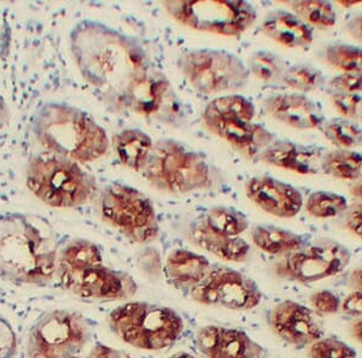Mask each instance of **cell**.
I'll return each instance as SVG.
<instances>
[{
	"mask_svg": "<svg viewBox=\"0 0 362 358\" xmlns=\"http://www.w3.org/2000/svg\"><path fill=\"white\" fill-rule=\"evenodd\" d=\"M70 51L80 74L112 109H124V93L148 71V56L136 39L102 22H78L70 32Z\"/></svg>",
	"mask_w": 362,
	"mask_h": 358,
	"instance_id": "obj_1",
	"label": "cell"
},
{
	"mask_svg": "<svg viewBox=\"0 0 362 358\" xmlns=\"http://www.w3.org/2000/svg\"><path fill=\"white\" fill-rule=\"evenodd\" d=\"M58 268L57 240L45 218L0 214V279L18 286H44Z\"/></svg>",
	"mask_w": 362,
	"mask_h": 358,
	"instance_id": "obj_2",
	"label": "cell"
},
{
	"mask_svg": "<svg viewBox=\"0 0 362 358\" xmlns=\"http://www.w3.org/2000/svg\"><path fill=\"white\" fill-rule=\"evenodd\" d=\"M34 136L47 153L76 163L105 156L110 146L107 132L92 116L66 103H49L33 119Z\"/></svg>",
	"mask_w": 362,
	"mask_h": 358,
	"instance_id": "obj_3",
	"label": "cell"
},
{
	"mask_svg": "<svg viewBox=\"0 0 362 358\" xmlns=\"http://www.w3.org/2000/svg\"><path fill=\"white\" fill-rule=\"evenodd\" d=\"M25 182L39 201L58 209L83 205L95 192V177L81 165L51 153L32 158Z\"/></svg>",
	"mask_w": 362,
	"mask_h": 358,
	"instance_id": "obj_4",
	"label": "cell"
},
{
	"mask_svg": "<svg viewBox=\"0 0 362 358\" xmlns=\"http://www.w3.org/2000/svg\"><path fill=\"white\" fill-rule=\"evenodd\" d=\"M112 333L127 345L160 351L173 345L184 332V320L175 310L148 302H129L107 317Z\"/></svg>",
	"mask_w": 362,
	"mask_h": 358,
	"instance_id": "obj_5",
	"label": "cell"
},
{
	"mask_svg": "<svg viewBox=\"0 0 362 358\" xmlns=\"http://www.w3.org/2000/svg\"><path fill=\"white\" fill-rule=\"evenodd\" d=\"M255 105L244 95H225L206 104L202 121L211 134L226 141L247 160L259 156L276 141V136L262 124H255Z\"/></svg>",
	"mask_w": 362,
	"mask_h": 358,
	"instance_id": "obj_6",
	"label": "cell"
},
{
	"mask_svg": "<svg viewBox=\"0 0 362 358\" xmlns=\"http://www.w3.org/2000/svg\"><path fill=\"white\" fill-rule=\"evenodd\" d=\"M143 174L156 190L177 196L206 190L213 185L204 156L173 139L153 143Z\"/></svg>",
	"mask_w": 362,
	"mask_h": 358,
	"instance_id": "obj_7",
	"label": "cell"
},
{
	"mask_svg": "<svg viewBox=\"0 0 362 358\" xmlns=\"http://www.w3.org/2000/svg\"><path fill=\"white\" fill-rule=\"evenodd\" d=\"M177 68L194 91L206 95H233L250 78L247 64L226 49H189L177 59Z\"/></svg>",
	"mask_w": 362,
	"mask_h": 358,
	"instance_id": "obj_8",
	"label": "cell"
},
{
	"mask_svg": "<svg viewBox=\"0 0 362 358\" xmlns=\"http://www.w3.org/2000/svg\"><path fill=\"white\" fill-rule=\"evenodd\" d=\"M162 6L177 23L223 37H238L257 20L256 8L247 1L174 0L163 1Z\"/></svg>",
	"mask_w": 362,
	"mask_h": 358,
	"instance_id": "obj_9",
	"label": "cell"
},
{
	"mask_svg": "<svg viewBox=\"0 0 362 358\" xmlns=\"http://www.w3.org/2000/svg\"><path fill=\"white\" fill-rule=\"evenodd\" d=\"M104 221L136 244L153 243L160 234L156 210L143 192L126 184H112L100 196Z\"/></svg>",
	"mask_w": 362,
	"mask_h": 358,
	"instance_id": "obj_10",
	"label": "cell"
},
{
	"mask_svg": "<svg viewBox=\"0 0 362 358\" xmlns=\"http://www.w3.org/2000/svg\"><path fill=\"white\" fill-rule=\"evenodd\" d=\"M90 339L86 318L71 310L42 314L32 326L27 342V358L78 356Z\"/></svg>",
	"mask_w": 362,
	"mask_h": 358,
	"instance_id": "obj_11",
	"label": "cell"
},
{
	"mask_svg": "<svg viewBox=\"0 0 362 358\" xmlns=\"http://www.w3.org/2000/svg\"><path fill=\"white\" fill-rule=\"evenodd\" d=\"M351 252L343 244L331 239L303 246L280 257L273 272L281 280L309 285L341 274L349 264Z\"/></svg>",
	"mask_w": 362,
	"mask_h": 358,
	"instance_id": "obj_12",
	"label": "cell"
},
{
	"mask_svg": "<svg viewBox=\"0 0 362 358\" xmlns=\"http://www.w3.org/2000/svg\"><path fill=\"white\" fill-rule=\"evenodd\" d=\"M189 297L198 304L233 311L255 309L262 301L255 281L225 265H211L206 279L189 291Z\"/></svg>",
	"mask_w": 362,
	"mask_h": 358,
	"instance_id": "obj_13",
	"label": "cell"
},
{
	"mask_svg": "<svg viewBox=\"0 0 362 358\" xmlns=\"http://www.w3.org/2000/svg\"><path fill=\"white\" fill-rule=\"evenodd\" d=\"M57 272L62 287L83 301H128L138 291V285L128 273L104 263L78 269L57 268Z\"/></svg>",
	"mask_w": 362,
	"mask_h": 358,
	"instance_id": "obj_14",
	"label": "cell"
},
{
	"mask_svg": "<svg viewBox=\"0 0 362 358\" xmlns=\"http://www.w3.org/2000/svg\"><path fill=\"white\" fill-rule=\"evenodd\" d=\"M267 323L276 337L297 349L310 346L324 337L319 315L291 299L274 305L268 314Z\"/></svg>",
	"mask_w": 362,
	"mask_h": 358,
	"instance_id": "obj_15",
	"label": "cell"
},
{
	"mask_svg": "<svg viewBox=\"0 0 362 358\" xmlns=\"http://www.w3.org/2000/svg\"><path fill=\"white\" fill-rule=\"evenodd\" d=\"M245 193L266 214L293 218L303 208V197L296 187L268 175L252 177L245 184Z\"/></svg>",
	"mask_w": 362,
	"mask_h": 358,
	"instance_id": "obj_16",
	"label": "cell"
},
{
	"mask_svg": "<svg viewBox=\"0 0 362 358\" xmlns=\"http://www.w3.org/2000/svg\"><path fill=\"white\" fill-rule=\"evenodd\" d=\"M198 350L206 358H259L262 346L244 330L204 326L196 334Z\"/></svg>",
	"mask_w": 362,
	"mask_h": 358,
	"instance_id": "obj_17",
	"label": "cell"
},
{
	"mask_svg": "<svg viewBox=\"0 0 362 358\" xmlns=\"http://www.w3.org/2000/svg\"><path fill=\"white\" fill-rule=\"evenodd\" d=\"M264 107L276 121L298 131L317 129L325 124L320 104L297 92L271 95L264 100Z\"/></svg>",
	"mask_w": 362,
	"mask_h": 358,
	"instance_id": "obj_18",
	"label": "cell"
},
{
	"mask_svg": "<svg viewBox=\"0 0 362 358\" xmlns=\"http://www.w3.org/2000/svg\"><path fill=\"white\" fill-rule=\"evenodd\" d=\"M325 151L313 145L276 139L259 153V162L300 175H314L321 172Z\"/></svg>",
	"mask_w": 362,
	"mask_h": 358,
	"instance_id": "obj_19",
	"label": "cell"
},
{
	"mask_svg": "<svg viewBox=\"0 0 362 358\" xmlns=\"http://www.w3.org/2000/svg\"><path fill=\"white\" fill-rule=\"evenodd\" d=\"M169 87L170 83L165 75L148 68L128 86L122 107L138 115L146 117L155 115L163 105Z\"/></svg>",
	"mask_w": 362,
	"mask_h": 358,
	"instance_id": "obj_20",
	"label": "cell"
},
{
	"mask_svg": "<svg viewBox=\"0 0 362 358\" xmlns=\"http://www.w3.org/2000/svg\"><path fill=\"white\" fill-rule=\"evenodd\" d=\"M261 29L266 37L288 49H305L314 40V29L288 10L266 15Z\"/></svg>",
	"mask_w": 362,
	"mask_h": 358,
	"instance_id": "obj_21",
	"label": "cell"
},
{
	"mask_svg": "<svg viewBox=\"0 0 362 358\" xmlns=\"http://www.w3.org/2000/svg\"><path fill=\"white\" fill-rule=\"evenodd\" d=\"M211 269L208 258L186 249H175L165 260V275L174 287L191 291L201 284Z\"/></svg>",
	"mask_w": 362,
	"mask_h": 358,
	"instance_id": "obj_22",
	"label": "cell"
},
{
	"mask_svg": "<svg viewBox=\"0 0 362 358\" xmlns=\"http://www.w3.org/2000/svg\"><path fill=\"white\" fill-rule=\"evenodd\" d=\"M191 240L201 250L225 262H244L250 253V245L240 237H227L209 229L199 221L191 229Z\"/></svg>",
	"mask_w": 362,
	"mask_h": 358,
	"instance_id": "obj_23",
	"label": "cell"
},
{
	"mask_svg": "<svg viewBox=\"0 0 362 358\" xmlns=\"http://www.w3.org/2000/svg\"><path fill=\"white\" fill-rule=\"evenodd\" d=\"M114 150L119 162L136 173H143L153 151V141L138 128H126L114 136Z\"/></svg>",
	"mask_w": 362,
	"mask_h": 358,
	"instance_id": "obj_24",
	"label": "cell"
},
{
	"mask_svg": "<svg viewBox=\"0 0 362 358\" xmlns=\"http://www.w3.org/2000/svg\"><path fill=\"white\" fill-rule=\"evenodd\" d=\"M251 240L261 251L278 257H283L305 246V240L300 234L272 225L254 227L251 231Z\"/></svg>",
	"mask_w": 362,
	"mask_h": 358,
	"instance_id": "obj_25",
	"label": "cell"
},
{
	"mask_svg": "<svg viewBox=\"0 0 362 358\" xmlns=\"http://www.w3.org/2000/svg\"><path fill=\"white\" fill-rule=\"evenodd\" d=\"M321 172L341 180L360 181L362 180V153L339 148L326 153Z\"/></svg>",
	"mask_w": 362,
	"mask_h": 358,
	"instance_id": "obj_26",
	"label": "cell"
},
{
	"mask_svg": "<svg viewBox=\"0 0 362 358\" xmlns=\"http://www.w3.org/2000/svg\"><path fill=\"white\" fill-rule=\"evenodd\" d=\"M201 221L215 233L227 237H239L250 225L247 215L233 206L226 205L211 206Z\"/></svg>",
	"mask_w": 362,
	"mask_h": 358,
	"instance_id": "obj_27",
	"label": "cell"
},
{
	"mask_svg": "<svg viewBox=\"0 0 362 358\" xmlns=\"http://www.w3.org/2000/svg\"><path fill=\"white\" fill-rule=\"evenodd\" d=\"M100 263H104L100 249L87 239H75L58 255V268L78 269Z\"/></svg>",
	"mask_w": 362,
	"mask_h": 358,
	"instance_id": "obj_28",
	"label": "cell"
},
{
	"mask_svg": "<svg viewBox=\"0 0 362 358\" xmlns=\"http://www.w3.org/2000/svg\"><path fill=\"white\" fill-rule=\"evenodd\" d=\"M293 13L312 28H332L337 22L334 5L324 0H300L286 3Z\"/></svg>",
	"mask_w": 362,
	"mask_h": 358,
	"instance_id": "obj_29",
	"label": "cell"
},
{
	"mask_svg": "<svg viewBox=\"0 0 362 358\" xmlns=\"http://www.w3.org/2000/svg\"><path fill=\"white\" fill-rule=\"evenodd\" d=\"M321 131L326 139L339 150H355L362 146V127L344 117L325 121Z\"/></svg>",
	"mask_w": 362,
	"mask_h": 358,
	"instance_id": "obj_30",
	"label": "cell"
},
{
	"mask_svg": "<svg viewBox=\"0 0 362 358\" xmlns=\"http://www.w3.org/2000/svg\"><path fill=\"white\" fill-rule=\"evenodd\" d=\"M322 59L341 73L362 74V46L331 42L322 51Z\"/></svg>",
	"mask_w": 362,
	"mask_h": 358,
	"instance_id": "obj_31",
	"label": "cell"
},
{
	"mask_svg": "<svg viewBox=\"0 0 362 358\" xmlns=\"http://www.w3.org/2000/svg\"><path fill=\"white\" fill-rule=\"evenodd\" d=\"M309 216L315 218L338 217L348 210V199L341 194L329 191H315L303 203Z\"/></svg>",
	"mask_w": 362,
	"mask_h": 358,
	"instance_id": "obj_32",
	"label": "cell"
},
{
	"mask_svg": "<svg viewBox=\"0 0 362 358\" xmlns=\"http://www.w3.org/2000/svg\"><path fill=\"white\" fill-rule=\"evenodd\" d=\"M281 81L297 93L305 95L320 90L325 85L326 78L322 71L312 64L297 63L286 68Z\"/></svg>",
	"mask_w": 362,
	"mask_h": 358,
	"instance_id": "obj_33",
	"label": "cell"
},
{
	"mask_svg": "<svg viewBox=\"0 0 362 358\" xmlns=\"http://www.w3.org/2000/svg\"><path fill=\"white\" fill-rule=\"evenodd\" d=\"M283 58L267 51V49H259L254 54H251L247 63V69L250 75L255 76L259 81L262 83H276L278 80H283L285 71H286Z\"/></svg>",
	"mask_w": 362,
	"mask_h": 358,
	"instance_id": "obj_34",
	"label": "cell"
},
{
	"mask_svg": "<svg viewBox=\"0 0 362 358\" xmlns=\"http://www.w3.org/2000/svg\"><path fill=\"white\" fill-rule=\"evenodd\" d=\"M309 358H358V352L337 338H321L308 346Z\"/></svg>",
	"mask_w": 362,
	"mask_h": 358,
	"instance_id": "obj_35",
	"label": "cell"
},
{
	"mask_svg": "<svg viewBox=\"0 0 362 358\" xmlns=\"http://www.w3.org/2000/svg\"><path fill=\"white\" fill-rule=\"evenodd\" d=\"M331 103L334 110L344 119L362 122V95L331 93Z\"/></svg>",
	"mask_w": 362,
	"mask_h": 358,
	"instance_id": "obj_36",
	"label": "cell"
},
{
	"mask_svg": "<svg viewBox=\"0 0 362 358\" xmlns=\"http://www.w3.org/2000/svg\"><path fill=\"white\" fill-rule=\"evenodd\" d=\"M312 310L319 316L334 315L341 310V299L338 294L329 290H320L309 297Z\"/></svg>",
	"mask_w": 362,
	"mask_h": 358,
	"instance_id": "obj_37",
	"label": "cell"
},
{
	"mask_svg": "<svg viewBox=\"0 0 362 358\" xmlns=\"http://www.w3.org/2000/svg\"><path fill=\"white\" fill-rule=\"evenodd\" d=\"M329 86L332 93L360 95L362 92V74L341 73L329 80Z\"/></svg>",
	"mask_w": 362,
	"mask_h": 358,
	"instance_id": "obj_38",
	"label": "cell"
},
{
	"mask_svg": "<svg viewBox=\"0 0 362 358\" xmlns=\"http://www.w3.org/2000/svg\"><path fill=\"white\" fill-rule=\"evenodd\" d=\"M17 335L13 326L0 315V358H16Z\"/></svg>",
	"mask_w": 362,
	"mask_h": 358,
	"instance_id": "obj_39",
	"label": "cell"
},
{
	"mask_svg": "<svg viewBox=\"0 0 362 358\" xmlns=\"http://www.w3.org/2000/svg\"><path fill=\"white\" fill-rule=\"evenodd\" d=\"M344 226L348 231L362 239V203H354L344 214Z\"/></svg>",
	"mask_w": 362,
	"mask_h": 358,
	"instance_id": "obj_40",
	"label": "cell"
},
{
	"mask_svg": "<svg viewBox=\"0 0 362 358\" xmlns=\"http://www.w3.org/2000/svg\"><path fill=\"white\" fill-rule=\"evenodd\" d=\"M341 310L351 317H362V292L351 291L341 301Z\"/></svg>",
	"mask_w": 362,
	"mask_h": 358,
	"instance_id": "obj_41",
	"label": "cell"
},
{
	"mask_svg": "<svg viewBox=\"0 0 362 358\" xmlns=\"http://www.w3.org/2000/svg\"><path fill=\"white\" fill-rule=\"evenodd\" d=\"M86 358H132L126 351L119 350L112 346L104 345L97 342L92 346Z\"/></svg>",
	"mask_w": 362,
	"mask_h": 358,
	"instance_id": "obj_42",
	"label": "cell"
},
{
	"mask_svg": "<svg viewBox=\"0 0 362 358\" xmlns=\"http://www.w3.org/2000/svg\"><path fill=\"white\" fill-rule=\"evenodd\" d=\"M10 46H11V27L4 11L0 10V58L8 56Z\"/></svg>",
	"mask_w": 362,
	"mask_h": 358,
	"instance_id": "obj_43",
	"label": "cell"
},
{
	"mask_svg": "<svg viewBox=\"0 0 362 358\" xmlns=\"http://www.w3.org/2000/svg\"><path fill=\"white\" fill-rule=\"evenodd\" d=\"M346 33L362 45V13H356L346 23Z\"/></svg>",
	"mask_w": 362,
	"mask_h": 358,
	"instance_id": "obj_44",
	"label": "cell"
},
{
	"mask_svg": "<svg viewBox=\"0 0 362 358\" xmlns=\"http://www.w3.org/2000/svg\"><path fill=\"white\" fill-rule=\"evenodd\" d=\"M348 286L351 291L362 292V265H358L353 272L350 273L349 278H348Z\"/></svg>",
	"mask_w": 362,
	"mask_h": 358,
	"instance_id": "obj_45",
	"label": "cell"
},
{
	"mask_svg": "<svg viewBox=\"0 0 362 358\" xmlns=\"http://www.w3.org/2000/svg\"><path fill=\"white\" fill-rule=\"evenodd\" d=\"M10 112H8V107L5 99L0 95V131L8 124Z\"/></svg>",
	"mask_w": 362,
	"mask_h": 358,
	"instance_id": "obj_46",
	"label": "cell"
},
{
	"mask_svg": "<svg viewBox=\"0 0 362 358\" xmlns=\"http://www.w3.org/2000/svg\"><path fill=\"white\" fill-rule=\"evenodd\" d=\"M351 334L353 337L362 344V317H358L356 321L351 325Z\"/></svg>",
	"mask_w": 362,
	"mask_h": 358,
	"instance_id": "obj_47",
	"label": "cell"
},
{
	"mask_svg": "<svg viewBox=\"0 0 362 358\" xmlns=\"http://www.w3.org/2000/svg\"><path fill=\"white\" fill-rule=\"evenodd\" d=\"M350 192L362 203V180L355 182L354 185L350 187Z\"/></svg>",
	"mask_w": 362,
	"mask_h": 358,
	"instance_id": "obj_48",
	"label": "cell"
},
{
	"mask_svg": "<svg viewBox=\"0 0 362 358\" xmlns=\"http://www.w3.org/2000/svg\"><path fill=\"white\" fill-rule=\"evenodd\" d=\"M338 4L341 5V6H344V8H350V6H355V5L362 4V1H354V0L343 1V0H339V1H338Z\"/></svg>",
	"mask_w": 362,
	"mask_h": 358,
	"instance_id": "obj_49",
	"label": "cell"
},
{
	"mask_svg": "<svg viewBox=\"0 0 362 358\" xmlns=\"http://www.w3.org/2000/svg\"><path fill=\"white\" fill-rule=\"evenodd\" d=\"M169 358H196L192 354H187V352H177V354H172Z\"/></svg>",
	"mask_w": 362,
	"mask_h": 358,
	"instance_id": "obj_50",
	"label": "cell"
},
{
	"mask_svg": "<svg viewBox=\"0 0 362 358\" xmlns=\"http://www.w3.org/2000/svg\"><path fill=\"white\" fill-rule=\"evenodd\" d=\"M59 358H80L78 356H68V357H59Z\"/></svg>",
	"mask_w": 362,
	"mask_h": 358,
	"instance_id": "obj_51",
	"label": "cell"
}]
</instances>
